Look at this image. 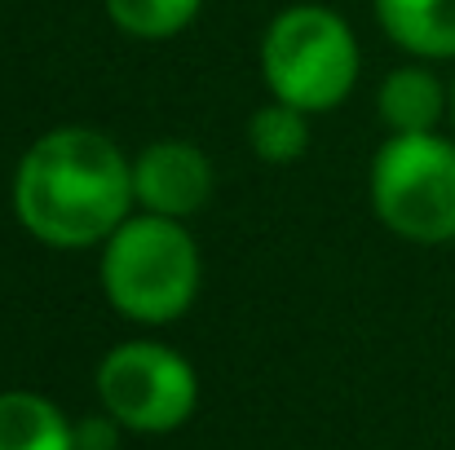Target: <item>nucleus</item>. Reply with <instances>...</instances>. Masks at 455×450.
<instances>
[{"label": "nucleus", "mask_w": 455, "mask_h": 450, "mask_svg": "<svg viewBox=\"0 0 455 450\" xmlns=\"http://www.w3.org/2000/svg\"><path fill=\"white\" fill-rule=\"evenodd\" d=\"M98 393L124 429L168 433L186 424V415L195 411L199 384L186 358H177L172 349L151 344V340H133L102 358Z\"/></svg>", "instance_id": "5"}, {"label": "nucleus", "mask_w": 455, "mask_h": 450, "mask_svg": "<svg viewBox=\"0 0 455 450\" xmlns=\"http://www.w3.org/2000/svg\"><path fill=\"white\" fill-rule=\"evenodd\" d=\"M133 199V163L98 129L44 133L13 177L18 221L49 248L107 243Z\"/></svg>", "instance_id": "1"}, {"label": "nucleus", "mask_w": 455, "mask_h": 450, "mask_svg": "<svg viewBox=\"0 0 455 450\" xmlns=\"http://www.w3.org/2000/svg\"><path fill=\"white\" fill-rule=\"evenodd\" d=\"M111 446H116V429H111V424H102V420L80 424V433H76V450H111Z\"/></svg>", "instance_id": "12"}, {"label": "nucleus", "mask_w": 455, "mask_h": 450, "mask_svg": "<svg viewBox=\"0 0 455 450\" xmlns=\"http://www.w3.org/2000/svg\"><path fill=\"white\" fill-rule=\"evenodd\" d=\"M380 221L411 243L455 239V146L434 133H394L371 163Z\"/></svg>", "instance_id": "4"}, {"label": "nucleus", "mask_w": 455, "mask_h": 450, "mask_svg": "<svg viewBox=\"0 0 455 450\" xmlns=\"http://www.w3.org/2000/svg\"><path fill=\"white\" fill-rule=\"evenodd\" d=\"M394 44L420 58H455V0H376Z\"/></svg>", "instance_id": "7"}, {"label": "nucleus", "mask_w": 455, "mask_h": 450, "mask_svg": "<svg viewBox=\"0 0 455 450\" xmlns=\"http://www.w3.org/2000/svg\"><path fill=\"white\" fill-rule=\"evenodd\" d=\"M248 142L261 159L270 163H292L301 159L305 146H309V129H305V111L288 107V102H270L261 107L252 120H248Z\"/></svg>", "instance_id": "11"}, {"label": "nucleus", "mask_w": 455, "mask_h": 450, "mask_svg": "<svg viewBox=\"0 0 455 450\" xmlns=\"http://www.w3.org/2000/svg\"><path fill=\"white\" fill-rule=\"evenodd\" d=\"M451 111H455V84H451Z\"/></svg>", "instance_id": "13"}, {"label": "nucleus", "mask_w": 455, "mask_h": 450, "mask_svg": "<svg viewBox=\"0 0 455 450\" xmlns=\"http://www.w3.org/2000/svg\"><path fill=\"white\" fill-rule=\"evenodd\" d=\"M199 4L204 0H107V13L138 40H168L195 22Z\"/></svg>", "instance_id": "10"}, {"label": "nucleus", "mask_w": 455, "mask_h": 450, "mask_svg": "<svg viewBox=\"0 0 455 450\" xmlns=\"http://www.w3.org/2000/svg\"><path fill=\"white\" fill-rule=\"evenodd\" d=\"M107 300L138 322H172L190 309L199 292V252L195 239L172 221L147 212L124 221L102 252Z\"/></svg>", "instance_id": "2"}, {"label": "nucleus", "mask_w": 455, "mask_h": 450, "mask_svg": "<svg viewBox=\"0 0 455 450\" xmlns=\"http://www.w3.org/2000/svg\"><path fill=\"white\" fill-rule=\"evenodd\" d=\"M261 71L270 93L297 111L340 107L358 80L354 31L318 4L283 9L266 31Z\"/></svg>", "instance_id": "3"}, {"label": "nucleus", "mask_w": 455, "mask_h": 450, "mask_svg": "<svg viewBox=\"0 0 455 450\" xmlns=\"http://www.w3.org/2000/svg\"><path fill=\"white\" fill-rule=\"evenodd\" d=\"M0 450H76V433L53 402L0 393Z\"/></svg>", "instance_id": "8"}, {"label": "nucleus", "mask_w": 455, "mask_h": 450, "mask_svg": "<svg viewBox=\"0 0 455 450\" xmlns=\"http://www.w3.org/2000/svg\"><path fill=\"white\" fill-rule=\"evenodd\" d=\"M443 84L425 67H403L380 84V120L394 133H434L443 115Z\"/></svg>", "instance_id": "9"}, {"label": "nucleus", "mask_w": 455, "mask_h": 450, "mask_svg": "<svg viewBox=\"0 0 455 450\" xmlns=\"http://www.w3.org/2000/svg\"><path fill=\"white\" fill-rule=\"evenodd\" d=\"M133 194L147 212L159 217H190L212 194V163L190 142H155L133 163Z\"/></svg>", "instance_id": "6"}]
</instances>
